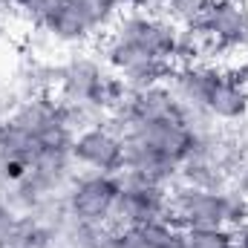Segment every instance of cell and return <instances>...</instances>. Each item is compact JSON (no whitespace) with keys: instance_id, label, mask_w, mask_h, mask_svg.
<instances>
[{"instance_id":"obj_1","label":"cell","mask_w":248,"mask_h":248,"mask_svg":"<svg viewBox=\"0 0 248 248\" xmlns=\"http://www.w3.org/2000/svg\"><path fill=\"white\" fill-rule=\"evenodd\" d=\"M168 219L182 228H228V187L208 190L187 182H173L168 187ZM231 231V228H228Z\"/></svg>"},{"instance_id":"obj_2","label":"cell","mask_w":248,"mask_h":248,"mask_svg":"<svg viewBox=\"0 0 248 248\" xmlns=\"http://www.w3.org/2000/svg\"><path fill=\"white\" fill-rule=\"evenodd\" d=\"M101 55H104L107 66L122 78L130 90L165 84V81H170V75H173V69H176L173 63L153 58L144 46L127 41L122 35H113V32H107Z\"/></svg>"},{"instance_id":"obj_3","label":"cell","mask_w":248,"mask_h":248,"mask_svg":"<svg viewBox=\"0 0 248 248\" xmlns=\"http://www.w3.org/2000/svg\"><path fill=\"white\" fill-rule=\"evenodd\" d=\"M116 176H119V199L107 219V225L113 231L168 217V187L165 185H153V182L136 179L130 173H116Z\"/></svg>"},{"instance_id":"obj_4","label":"cell","mask_w":248,"mask_h":248,"mask_svg":"<svg viewBox=\"0 0 248 248\" xmlns=\"http://www.w3.org/2000/svg\"><path fill=\"white\" fill-rule=\"evenodd\" d=\"M119 199V176L113 173H84L72 176L69 187L63 190L66 214L78 222H107L113 214V205Z\"/></svg>"},{"instance_id":"obj_5","label":"cell","mask_w":248,"mask_h":248,"mask_svg":"<svg viewBox=\"0 0 248 248\" xmlns=\"http://www.w3.org/2000/svg\"><path fill=\"white\" fill-rule=\"evenodd\" d=\"M122 139L139 141L150 150H156L159 156H165L168 162L179 165L185 162L193 150V139L196 133L190 130L185 119H165V122H133L124 124L122 130H116Z\"/></svg>"},{"instance_id":"obj_6","label":"cell","mask_w":248,"mask_h":248,"mask_svg":"<svg viewBox=\"0 0 248 248\" xmlns=\"http://www.w3.org/2000/svg\"><path fill=\"white\" fill-rule=\"evenodd\" d=\"M72 159L75 165L95 170V173H122L124 168V139L110 124H93L72 139Z\"/></svg>"},{"instance_id":"obj_7","label":"cell","mask_w":248,"mask_h":248,"mask_svg":"<svg viewBox=\"0 0 248 248\" xmlns=\"http://www.w3.org/2000/svg\"><path fill=\"white\" fill-rule=\"evenodd\" d=\"M107 75L110 72L101 66V61H95L93 55H72V58H66L61 63L58 98L69 101V104H93V107H98V98H101Z\"/></svg>"},{"instance_id":"obj_8","label":"cell","mask_w":248,"mask_h":248,"mask_svg":"<svg viewBox=\"0 0 248 248\" xmlns=\"http://www.w3.org/2000/svg\"><path fill=\"white\" fill-rule=\"evenodd\" d=\"M217 52L248 46V6L246 0H214L199 23Z\"/></svg>"},{"instance_id":"obj_9","label":"cell","mask_w":248,"mask_h":248,"mask_svg":"<svg viewBox=\"0 0 248 248\" xmlns=\"http://www.w3.org/2000/svg\"><path fill=\"white\" fill-rule=\"evenodd\" d=\"M219 66H211V63H182L173 69L170 75V90L173 95L179 98V104L185 110H199L205 113V101L214 90V81L219 78Z\"/></svg>"},{"instance_id":"obj_10","label":"cell","mask_w":248,"mask_h":248,"mask_svg":"<svg viewBox=\"0 0 248 248\" xmlns=\"http://www.w3.org/2000/svg\"><path fill=\"white\" fill-rule=\"evenodd\" d=\"M205 113L222 124H237L248 119V84L237 81L231 69H222L205 101Z\"/></svg>"},{"instance_id":"obj_11","label":"cell","mask_w":248,"mask_h":248,"mask_svg":"<svg viewBox=\"0 0 248 248\" xmlns=\"http://www.w3.org/2000/svg\"><path fill=\"white\" fill-rule=\"evenodd\" d=\"M38 26H41L52 41L66 44V46H72V44H84L90 35H95V32L90 29L87 17H84V12L78 9L75 0H58V3L49 9V15H46Z\"/></svg>"},{"instance_id":"obj_12","label":"cell","mask_w":248,"mask_h":248,"mask_svg":"<svg viewBox=\"0 0 248 248\" xmlns=\"http://www.w3.org/2000/svg\"><path fill=\"white\" fill-rule=\"evenodd\" d=\"M156 3L168 20H173L179 26H196V23H202V17L208 15L214 0H156Z\"/></svg>"},{"instance_id":"obj_13","label":"cell","mask_w":248,"mask_h":248,"mask_svg":"<svg viewBox=\"0 0 248 248\" xmlns=\"http://www.w3.org/2000/svg\"><path fill=\"white\" fill-rule=\"evenodd\" d=\"M75 3H78V9L84 12V17H87V23H90L93 32L110 29V26L116 23V17H119L113 0H75Z\"/></svg>"},{"instance_id":"obj_14","label":"cell","mask_w":248,"mask_h":248,"mask_svg":"<svg viewBox=\"0 0 248 248\" xmlns=\"http://www.w3.org/2000/svg\"><path fill=\"white\" fill-rule=\"evenodd\" d=\"M187 248H234V237L228 228H196L185 231Z\"/></svg>"},{"instance_id":"obj_15","label":"cell","mask_w":248,"mask_h":248,"mask_svg":"<svg viewBox=\"0 0 248 248\" xmlns=\"http://www.w3.org/2000/svg\"><path fill=\"white\" fill-rule=\"evenodd\" d=\"M55 3H58V0H15V9H17L26 20L41 23V20L49 15V9H52Z\"/></svg>"},{"instance_id":"obj_16","label":"cell","mask_w":248,"mask_h":248,"mask_svg":"<svg viewBox=\"0 0 248 248\" xmlns=\"http://www.w3.org/2000/svg\"><path fill=\"white\" fill-rule=\"evenodd\" d=\"M17 222H20V214L6 199H0V246L12 237V231L17 228Z\"/></svg>"},{"instance_id":"obj_17","label":"cell","mask_w":248,"mask_h":248,"mask_svg":"<svg viewBox=\"0 0 248 248\" xmlns=\"http://www.w3.org/2000/svg\"><path fill=\"white\" fill-rule=\"evenodd\" d=\"M231 139H234V144H237L240 156L248 159V119L237 122V130H231Z\"/></svg>"},{"instance_id":"obj_18","label":"cell","mask_w":248,"mask_h":248,"mask_svg":"<svg viewBox=\"0 0 248 248\" xmlns=\"http://www.w3.org/2000/svg\"><path fill=\"white\" fill-rule=\"evenodd\" d=\"M231 237H234V246L237 248H248V222L237 225V228L231 231Z\"/></svg>"},{"instance_id":"obj_19","label":"cell","mask_w":248,"mask_h":248,"mask_svg":"<svg viewBox=\"0 0 248 248\" xmlns=\"http://www.w3.org/2000/svg\"><path fill=\"white\" fill-rule=\"evenodd\" d=\"M9 9H15V0H0V17L9 15Z\"/></svg>"},{"instance_id":"obj_20","label":"cell","mask_w":248,"mask_h":248,"mask_svg":"<svg viewBox=\"0 0 248 248\" xmlns=\"http://www.w3.org/2000/svg\"><path fill=\"white\" fill-rule=\"evenodd\" d=\"M234 248H237V246H234Z\"/></svg>"}]
</instances>
